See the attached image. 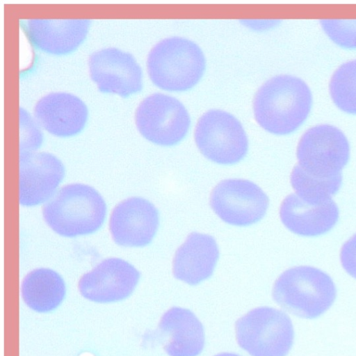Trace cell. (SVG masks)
<instances>
[{"label":"cell","instance_id":"6da1fadb","mask_svg":"<svg viewBox=\"0 0 356 356\" xmlns=\"http://www.w3.org/2000/svg\"><path fill=\"white\" fill-rule=\"evenodd\" d=\"M311 91L300 79L279 75L257 90L253 102L256 121L270 133L285 135L296 131L308 117Z\"/></svg>","mask_w":356,"mask_h":356},{"label":"cell","instance_id":"7a4b0ae2","mask_svg":"<svg viewBox=\"0 0 356 356\" xmlns=\"http://www.w3.org/2000/svg\"><path fill=\"white\" fill-rule=\"evenodd\" d=\"M106 213L105 202L99 193L81 184L65 186L42 209L47 225L66 237L95 232L103 224Z\"/></svg>","mask_w":356,"mask_h":356},{"label":"cell","instance_id":"3957f363","mask_svg":"<svg viewBox=\"0 0 356 356\" xmlns=\"http://www.w3.org/2000/svg\"><path fill=\"white\" fill-rule=\"evenodd\" d=\"M336 296L332 278L318 268L306 266L286 270L273 288V298L282 309L306 318H316L326 312Z\"/></svg>","mask_w":356,"mask_h":356},{"label":"cell","instance_id":"277c9868","mask_svg":"<svg viewBox=\"0 0 356 356\" xmlns=\"http://www.w3.org/2000/svg\"><path fill=\"white\" fill-rule=\"evenodd\" d=\"M147 69L149 79L157 87L184 91L193 88L201 79L205 58L193 42L172 37L162 40L150 50Z\"/></svg>","mask_w":356,"mask_h":356},{"label":"cell","instance_id":"5b68a950","mask_svg":"<svg viewBox=\"0 0 356 356\" xmlns=\"http://www.w3.org/2000/svg\"><path fill=\"white\" fill-rule=\"evenodd\" d=\"M235 331L238 344L252 356H286L293 342L289 317L268 307L255 308L238 318Z\"/></svg>","mask_w":356,"mask_h":356},{"label":"cell","instance_id":"8992f818","mask_svg":"<svg viewBox=\"0 0 356 356\" xmlns=\"http://www.w3.org/2000/svg\"><path fill=\"white\" fill-rule=\"evenodd\" d=\"M349 156V143L343 133L332 125L320 124L302 136L297 147V165L313 177L334 179L342 177Z\"/></svg>","mask_w":356,"mask_h":356},{"label":"cell","instance_id":"52a82bcc","mask_svg":"<svg viewBox=\"0 0 356 356\" xmlns=\"http://www.w3.org/2000/svg\"><path fill=\"white\" fill-rule=\"evenodd\" d=\"M195 140L201 153L219 164L236 163L248 152V138L241 122L223 111L211 110L200 117Z\"/></svg>","mask_w":356,"mask_h":356},{"label":"cell","instance_id":"ba28073f","mask_svg":"<svg viewBox=\"0 0 356 356\" xmlns=\"http://www.w3.org/2000/svg\"><path fill=\"white\" fill-rule=\"evenodd\" d=\"M135 122L145 138L157 145L170 146L185 137L191 120L179 100L167 95L154 93L139 104L135 113Z\"/></svg>","mask_w":356,"mask_h":356},{"label":"cell","instance_id":"9c48e42d","mask_svg":"<svg viewBox=\"0 0 356 356\" xmlns=\"http://www.w3.org/2000/svg\"><path fill=\"white\" fill-rule=\"evenodd\" d=\"M268 197L253 182L241 179L220 181L213 190L210 204L225 222L246 226L260 220L268 207Z\"/></svg>","mask_w":356,"mask_h":356},{"label":"cell","instance_id":"30bf717a","mask_svg":"<svg viewBox=\"0 0 356 356\" xmlns=\"http://www.w3.org/2000/svg\"><path fill=\"white\" fill-rule=\"evenodd\" d=\"M90 76L99 91L122 97L131 96L143 88V72L130 53L116 47L93 52L88 60Z\"/></svg>","mask_w":356,"mask_h":356},{"label":"cell","instance_id":"8fae6325","mask_svg":"<svg viewBox=\"0 0 356 356\" xmlns=\"http://www.w3.org/2000/svg\"><path fill=\"white\" fill-rule=\"evenodd\" d=\"M139 272L127 261L110 258L104 260L79 281V290L86 299L97 302L122 300L135 289Z\"/></svg>","mask_w":356,"mask_h":356},{"label":"cell","instance_id":"7c38bea8","mask_svg":"<svg viewBox=\"0 0 356 356\" xmlns=\"http://www.w3.org/2000/svg\"><path fill=\"white\" fill-rule=\"evenodd\" d=\"M159 224V212L150 202L141 197H131L114 208L109 227L117 244L143 247L152 241Z\"/></svg>","mask_w":356,"mask_h":356},{"label":"cell","instance_id":"4fadbf2b","mask_svg":"<svg viewBox=\"0 0 356 356\" xmlns=\"http://www.w3.org/2000/svg\"><path fill=\"white\" fill-rule=\"evenodd\" d=\"M19 201L24 206L42 203L63 179L61 161L48 152H20Z\"/></svg>","mask_w":356,"mask_h":356},{"label":"cell","instance_id":"5bb4252c","mask_svg":"<svg viewBox=\"0 0 356 356\" xmlns=\"http://www.w3.org/2000/svg\"><path fill=\"white\" fill-rule=\"evenodd\" d=\"M90 23L88 19H30L22 26L35 48L60 56L73 52L81 44Z\"/></svg>","mask_w":356,"mask_h":356},{"label":"cell","instance_id":"9a60e30c","mask_svg":"<svg viewBox=\"0 0 356 356\" xmlns=\"http://www.w3.org/2000/svg\"><path fill=\"white\" fill-rule=\"evenodd\" d=\"M33 115L37 123L48 133L58 137H70L85 127L88 110L77 96L54 92L41 97L35 104Z\"/></svg>","mask_w":356,"mask_h":356},{"label":"cell","instance_id":"2e32d148","mask_svg":"<svg viewBox=\"0 0 356 356\" xmlns=\"http://www.w3.org/2000/svg\"><path fill=\"white\" fill-rule=\"evenodd\" d=\"M280 215L282 223L292 232L316 236L327 233L335 225L339 209L332 200L315 204L292 193L282 201Z\"/></svg>","mask_w":356,"mask_h":356},{"label":"cell","instance_id":"e0dca14e","mask_svg":"<svg viewBox=\"0 0 356 356\" xmlns=\"http://www.w3.org/2000/svg\"><path fill=\"white\" fill-rule=\"evenodd\" d=\"M159 329L170 356H197L204 346L201 322L189 309L173 307L161 318Z\"/></svg>","mask_w":356,"mask_h":356},{"label":"cell","instance_id":"ac0fdd59","mask_svg":"<svg viewBox=\"0 0 356 356\" xmlns=\"http://www.w3.org/2000/svg\"><path fill=\"white\" fill-rule=\"evenodd\" d=\"M218 257V247L212 236L192 232L175 252L173 275L188 284L196 285L212 275Z\"/></svg>","mask_w":356,"mask_h":356},{"label":"cell","instance_id":"d6986e66","mask_svg":"<svg viewBox=\"0 0 356 356\" xmlns=\"http://www.w3.org/2000/svg\"><path fill=\"white\" fill-rule=\"evenodd\" d=\"M22 296L31 309L49 312L59 306L65 296V284L62 277L48 268L30 272L23 280Z\"/></svg>","mask_w":356,"mask_h":356},{"label":"cell","instance_id":"ffe728a7","mask_svg":"<svg viewBox=\"0 0 356 356\" xmlns=\"http://www.w3.org/2000/svg\"><path fill=\"white\" fill-rule=\"evenodd\" d=\"M342 177L330 179L313 177L305 173L296 165L291 174V184L300 197L304 200L321 204L332 200V195L339 190Z\"/></svg>","mask_w":356,"mask_h":356},{"label":"cell","instance_id":"44dd1931","mask_svg":"<svg viewBox=\"0 0 356 356\" xmlns=\"http://www.w3.org/2000/svg\"><path fill=\"white\" fill-rule=\"evenodd\" d=\"M330 92L341 111L356 115V60L342 64L333 74Z\"/></svg>","mask_w":356,"mask_h":356},{"label":"cell","instance_id":"7402d4cb","mask_svg":"<svg viewBox=\"0 0 356 356\" xmlns=\"http://www.w3.org/2000/svg\"><path fill=\"white\" fill-rule=\"evenodd\" d=\"M327 35L344 48H356V20H322Z\"/></svg>","mask_w":356,"mask_h":356},{"label":"cell","instance_id":"603a6c76","mask_svg":"<svg viewBox=\"0 0 356 356\" xmlns=\"http://www.w3.org/2000/svg\"><path fill=\"white\" fill-rule=\"evenodd\" d=\"M37 122L24 109H20V152H34L42 142Z\"/></svg>","mask_w":356,"mask_h":356},{"label":"cell","instance_id":"cb8c5ba5","mask_svg":"<svg viewBox=\"0 0 356 356\" xmlns=\"http://www.w3.org/2000/svg\"><path fill=\"white\" fill-rule=\"evenodd\" d=\"M340 259L344 270L356 278V234L343 245Z\"/></svg>","mask_w":356,"mask_h":356},{"label":"cell","instance_id":"d4e9b609","mask_svg":"<svg viewBox=\"0 0 356 356\" xmlns=\"http://www.w3.org/2000/svg\"><path fill=\"white\" fill-rule=\"evenodd\" d=\"M215 356H240V355L234 354V353H222L218 354Z\"/></svg>","mask_w":356,"mask_h":356}]
</instances>
